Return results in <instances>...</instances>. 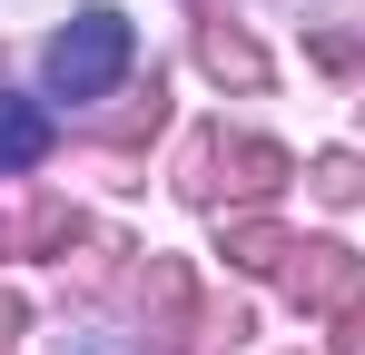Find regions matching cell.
I'll list each match as a JSON object with an SVG mask.
<instances>
[{
	"mask_svg": "<svg viewBox=\"0 0 365 355\" xmlns=\"http://www.w3.org/2000/svg\"><path fill=\"white\" fill-rule=\"evenodd\" d=\"M128 69V20L119 10H79L69 30H50V50H40V79H50V99H109Z\"/></svg>",
	"mask_w": 365,
	"mask_h": 355,
	"instance_id": "1",
	"label": "cell"
},
{
	"mask_svg": "<svg viewBox=\"0 0 365 355\" xmlns=\"http://www.w3.org/2000/svg\"><path fill=\"white\" fill-rule=\"evenodd\" d=\"M40 158H50V109L20 99V89H0V178L40 168Z\"/></svg>",
	"mask_w": 365,
	"mask_h": 355,
	"instance_id": "2",
	"label": "cell"
}]
</instances>
